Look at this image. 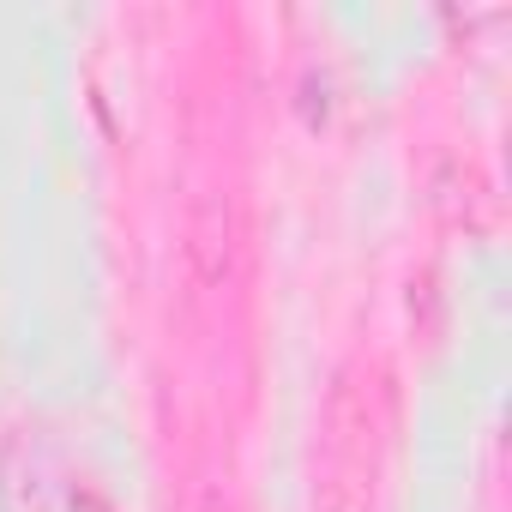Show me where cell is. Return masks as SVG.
Returning <instances> with one entry per match:
<instances>
[{
	"label": "cell",
	"instance_id": "1",
	"mask_svg": "<svg viewBox=\"0 0 512 512\" xmlns=\"http://www.w3.org/2000/svg\"><path fill=\"white\" fill-rule=\"evenodd\" d=\"M61 494V470L43 434L19 428L7 446H0V506L7 512H55Z\"/></svg>",
	"mask_w": 512,
	"mask_h": 512
},
{
	"label": "cell",
	"instance_id": "2",
	"mask_svg": "<svg viewBox=\"0 0 512 512\" xmlns=\"http://www.w3.org/2000/svg\"><path fill=\"white\" fill-rule=\"evenodd\" d=\"M229 253H235V217H229V199L211 193L193 211V260H199V278L205 284H223L229 278Z\"/></svg>",
	"mask_w": 512,
	"mask_h": 512
},
{
	"label": "cell",
	"instance_id": "3",
	"mask_svg": "<svg viewBox=\"0 0 512 512\" xmlns=\"http://www.w3.org/2000/svg\"><path fill=\"white\" fill-rule=\"evenodd\" d=\"M187 512H235V506H229L223 482H199V488H193V506H187Z\"/></svg>",
	"mask_w": 512,
	"mask_h": 512
}]
</instances>
